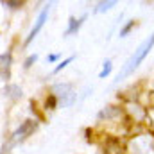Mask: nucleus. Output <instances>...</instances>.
Segmentation results:
<instances>
[{"label": "nucleus", "instance_id": "nucleus-6", "mask_svg": "<svg viewBox=\"0 0 154 154\" xmlns=\"http://www.w3.org/2000/svg\"><path fill=\"white\" fill-rule=\"evenodd\" d=\"M4 93L9 97V99H20L22 97V88L20 86H16V84H7L5 86V90H4Z\"/></svg>", "mask_w": 154, "mask_h": 154}, {"label": "nucleus", "instance_id": "nucleus-3", "mask_svg": "<svg viewBox=\"0 0 154 154\" xmlns=\"http://www.w3.org/2000/svg\"><path fill=\"white\" fill-rule=\"evenodd\" d=\"M48 13H50V5H45L41 11H39L38 18H36V23H34V27L31 29V32H29V36L25 39V45H29V43H32V39L38 36V32L43 29V25H45V22H47V18H48Z\"/></svg>", "mask_w": 154, "mask_h": 154}, {"label": "nucleus", "instance_id": "nucleus-7", "mask_svg": "<svg viewBox=\"0 0 154 154\" xmlns=\"http://www.w3.org/2000/svg\"><path fill=\"white\" fill-rule=\"evenodd\" d=\"M116 2L115 0H108V2H99L97 4V9H95V13H104V11H108V9H111V7H115Z\"/></svg>", "mask_w": 154, "mask_h": 154}, {"label": "nucleus", "instance_id": "nucleus-5", "mask_svg": "<svg viewBox=\"0 0 154 154\" xmlns=\"http://www.w3.org/2000/svg\"><path fill=\"white\" fill-rule=\"evenodd\" d=\"M82 22H84V16H81V18H70L68 20V29L65 31V36H70V34H75L77 31L81 29V25H82Z\"/></svg>", "mask_w": 154, "mask_h": 154}, {"label": "nucleus", "instance_id": "nucleus-8", "mask_svg": "<svg viewBox=\"0 0 154 154\" xmlns=\"http://www.w3.org/2000/svg\"><path fill=\"white\" fill-rule=\"evenodd\" d=\"M134 25H136V22H134V20H129V22H127V23L120 29V34H118V36H120V38H125V36H127V32H129Z\"/></svg>", "mask_w": 154, "mask_h": 154}, {"label": "nucleus", "instance_id": "nucleus-2", "mask_svg": "<svg viewBox=\"0 0 154 154\" xmlns=\"http://www.w3.org/2000/svg\"><path fill=\"white\" fill-rule=\"evenodd\" d=\"M36 127H38V122L36 120H25L14 133H13V136H11V140H9V143H7V147H4V151L7 149H13L16 143H20V142H23L29 134H32L34 131H36Z\"/></svg>", "mask_w": 154, "mask_h": 154}, {"label": "nucleus", "instance_id": "nucleus-10", "mask_svg": "<svg viewBox=\"0 0 154 154\" xmlns=\"http://www.w3.org/2000/svg\"><path fill=\"white\" fill-rule=\"evenodd\" d=\"M120 111L118 109H102L100 113H99V118H111V116L118 115Z\"/></svg>", "mask_w": 154, "mask_h": 154}, {"label": "nucleus", "instance_id": "nucleus-13", "mask_svg": "<svg viewBox=\"0 0 154 154\" xmlns=\"http://www.w3.org/2000/svg\"><path fill=\"white\" fill-rule=\"evenodd\" d=\"M36 59H38V56H36V54H32V56H29L23 66H25V68H31V66H32V63H36Z\"/></svg>", "mask_w": 154, "mask_h": 154}, {"label": "nucleus", "instance_id": "nucleus-1", "mask_svg": "<svg viewBox=\"0 0 154 154\" xmlns=\"http://www.w3.org/2000/svg\"><path fill=\"white\" fill-rule=\"evenodd\" d=\"M152 48H154V32L145 39V41H143L136 50H134V54L127 59V63H125V65H124V68L120 70V74H118V77H116V81H122V79H125L127 75H131V74H133L140 65H142V61L149 56V52H151Z\"/></svg>", "mask_w": 154, "mask_h": 154}, {"label": "nucleus", "instance_id": "nucleus-4", "mask_svg": "<svg viewBox=\"0 0 154 154\" xmlns=\"http://www.w3.org/2000/svg\"><path fill=\"white\" fill-rule=\"evenodd\" d=\"M11 75V54H0V77L9 79Z\"/></svg>", "mask_w": 154, "mask_h": 154}, {"label": "nucleus", "instance_id": "nucleus-11", "mask_svg": "<svg viewBox=\"0 0 154 154\" xmlns=\"http://www.w3.org/2000/svg\"><path fill=\"white\" fill-rule=\"evenodd\" d=\"M111 68H113V66H111V61L108 59V61L104 63V68L100 70V74H99V77H100V79H104L106 75H109V72H111Z\"/></svg>", "mask_w": 154, "mask_h": 154}, {"label": "nucleus", "instance_id": "nucleus-9", "mask_svg": "<svg viewBox=\"0 0 154 154\" xmlns=\"http://www.w3.org/2000/svg\"><path fill=\"white\" fill-rule=\"evenodd\" d=\"M72 61H74V56H70V57H66L65 61H61V63H59V65H57V66L54 68V74H59V72H61L63 68H66V66H68V65H70Z\"/></svg>", "mask_w": 154, "mask_h": 154}, {"label": "nucleus", "instance_id": "nucleus-12", "mask_svg": "<svg viewBox=\"0 0 154 154\" xmlns=\"http://www.w3.org/2000/svg\"><path fill=\"white\" fill-rule=\"evenodd\" d=\"M4 5L9 7V9H20L23 4H22V2H11V0H7V2H4Z\"/></svg>", "mask_w": 154, "mask_h": 154}, {"label": "nucleus", "instance_id": "nucleus-14", "mask_svg": "<svg viewBox=\"0 0 154 154\" xmlns=\"http://www.w3.org/2000/svg\"><path fill=\"white\" fill-rule=\"evenodd\" d=\"M57 57H59L57 54H48V56H47V61H48V63H54Z\"/></svg>", "mask_w": 154, "mask_h": 154}]
</instances>
